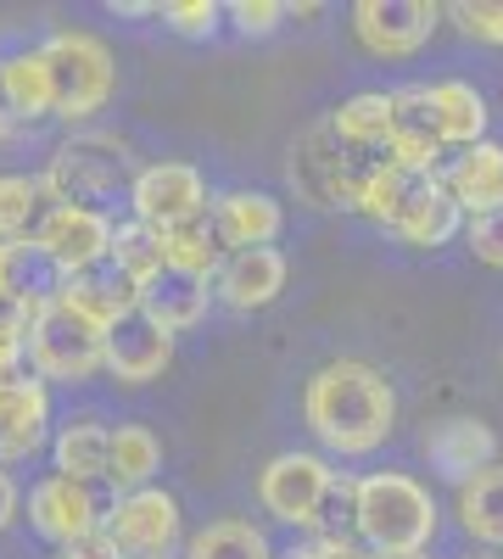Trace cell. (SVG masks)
<instances>
[{
    "label": "cell",
    "mask_w": 503,
    "mask_h": 559,
    "mask_svg": "<svg viewBox=\"0 0 503 559\" xmlns=\"http://www.w3.org/2000/svg\"><path fill=\"white\" fill-rule=\"evenodd\" d=\"M302 419L308 431L325 442L331 453H375L392 437V419H397V392L381 376L375 364H358V358H336L325 364L302 392Z\"/></svg>",
    "instance_id": "obj_1"
},
{
    "label": "cell",
    "mask_w": 503,
    "mask_h": 559,
    "mask_svg": "<svg viewBox=\"0 0 503 559\" xmlns=\"http://www.w3.org/2000/svg\"><path fill=\"white\" fill-rule=\"evenodd\" d=\"M352 532L375 554H426V543L436 537V503L415 476H403V471L363 476L358 481V509H352Z\"/></svg>",
    "instance_id": "obj_2"
},
{
    "label": "cell",
    "mask_w": 503,
    "mask_h": 559,
    "mask_svg": "<svg viewBox=\"0 0 503 559\" xmlns=\"http://www.w3.org/2000/svg\"><path fill=\"white\" fill-rule=\"evenodd\" d=\"M134 157L123 140L112 134H73L62 140V146L51 152V163H45V197H51V207H96L112 202V197H129L134 185Z\"/></svg>",
    "instance_id": "obj_3"
},
{
    "label": "cell",
    "mask_w": 503,
    "mask_h": 559,
    "mask_svg": "<svg viewBox=\"0 0 503 559\" xmlns=\"http://www.w3.org/2000/svg\"><path fill=\"white\" fill-rule=\"evenodd\" d=\"M45 68H51V118H68V123H89L118 90V68H112V51L84 34V28H57L51 39L39 45Z\"/></svg>",
    "instance_id": "obj_4"
},
{
    "label": "cell",
    "mask_w": 503,
    "mask_h": 559,
    "mask_svg": "<svg viewBox=\"0 0 503 559\" xmlns=\"http://www.w3.org/2000/svg\"><path fill=\"white\" fill-rule=\"evenodd\" d=\"M28 364L39 381H89L107 369V331L101 324L79 319L57 292H45L39 308H34V324H28Z\"/></svg>",
    "instance_id": "obj_5"
},
{
    "label": "cell",
    "mask_w": 503,
    "mask_h": 559,
    "mask_svg": "<svg viewBox=\"0 0 503 559\" xmlns=\"http://www.w3.org/2000/svg\"><path fill=\"white\" fill-rule=\"evenodd\" d=\"M28 247L51 269H62V280L96 274V263L112 252V218L96 207H51L28 236Z\"/></svg>",
    "instance_id": "obj_6"
},
{
    "label": "cell",
    "mask_w": 503,
    "mask_h": 559,
    "mask_svg": "<svg viewBox=\"0 0 503 559\" xmlns=\"http://www.w3.org/2000/svg\"><path fill=\"white\" fill-rule=\"evenodd\" d=\"M336 471L319 453H280V459H268L263 464V476H258V498L274 521H286V526H308L319 521V503H325Z\"/></svg>",
    "instance_id": "obj_7"
},
{
    "label": "cell",
    "mask_w": 503,
    "mask_h": 559,
    "mask_svg": "<svg viewBox=\"0 0 503 559\" xmlns=\"http://www.w3.org/2000/svg\"><path fill=\"white\" fill-rule=\"evenodd\" d=\"M129 207H134V224H152L168 236V229L207 213V179L191 163H152V168L134 174Z\"/></svg>",
    "instance_id": "obj_8"
},
{
    "label": "cell",
    "mask_w": 503,
    "mask_h": 559,
    "mask_svg": "<svg viewBox=\"0 0 503 559\" xmlns=\"http://www.w3.org/2000/svg\"><path fill=\"white\" fill-rule=\"evenodd\" d=\"M107 537L123 559H168L179 548V503L163 487L123 492L107 515Z\"/></svg>",
    "instance_id": "obj_9"
},
{
    "label": "cell",
    "mask_w": 503,
    "mask_h": 559,
    "mask_svg": "<svg viewBox=\"0 0 503 559\" xmlns=\"http://www.w3.org/2000/svg\"><path fill=\"white\" fill-rule=\"evenodd\" d=\"M447 7L436 0H358L352 7V34L370 57H415L442 23Z\"/></svg>",
    "instance_id": "obj_10"
},
{
    "label": "cell",
    "mask_w": 503,
    "mask_h": 559,
    "mask_svg": "<svg viewBox=\"0 0 503 559\" xmlns=\"http://www.w3.org/2000/svg\"><path fill=\"white\" fill-rule=\"evenodd\" d=\"M28 521L39 537H51L57 548H68L73 537H89V532H101L107 515H101V503H96V487H84L73 476H45L34 481L28 492Z\"/></svg>",
    "instance_id": "obj_11"
},
{
    "label": "cell",
    "mask_w": 503,
    "mask_h": 559,
    "mask_svg": "<svg viewBox=\"0 0 503 559\" xmlns=\"http://www.w3.org/2000/svg\"><path fill=\"white\" fill-rule=\"evenodd\" d=\"M168 364H173V336L163 331L152 313L134 308L129 319H118L112 331H107V376H112V381L146 386V381L163 376Z\"/></svg>",
    "instance_id": "obj_12"
},
{
    "label": "cell",
    "mask_w": 503,
    "mask_h": 559,
    "mask_svg": "<svg viewBox=\"0 0 503 559\" xmlns=\"http://www.w3.org/2000/svg\"><path fill=\"white\" fill-rule=\"evenodd\" d=\"M51 437V392L39 376L7 381L0 386V464L28 459L34 448H45Z\"/></svg>",
    "instance_id": "obj_13"
},
{
    "label": "cell",
    "mask_w": 503,
    "mask_h": 559,
    "mask_svg": "<svg viewBox=\"0 0 503 559\" xmlns=\"http://www.w3.org/2000/svg\"><path fill=\"white\" fill-rule=\"evenodd\" d=\"M280 292H286V252H274V247L230 252V258H224V269L213 274V297L241 308V313L268 308Z\"/></svg>",
    "instance_id": "obj_14"
},
{
    "label": "cell",
    "mask_w": 503,
    "mask_h": 559,
    "mask_svg": "<svg viewBox=\"0 0 503 559\" xmlns=\"http://www.w3.org/2000/svg\"><path fill=\"white\" fill-rule=\"evenodd\" d=\"M442 134H436V112H431V84H408L392 96V157L403 168H426L436 174L442 157Z\"/></svg>",
    "instance_id": "obj_15"
},
{
    "label": "cell",
    "mask_w": 503,
    "mask_h": 559,
    "mask_svg": "<svg viewBox=\"0 0 503 559\" xmlns=\"http://www.w3.org/2000/svg\"><path fill=\"white\" fill-rule=\"evenodd\" d=\"M426 453L447 481L465 487L470 476H481V471L498 464V437H492V426H481V419H442V426L426 431Z\"/></svg>",
    "instance_id": "obj_16"
},
{
    "label": "cell",
    "mask_w": 503,
    "mask_h": 559,
    "mask_svg": "<svg viewBox=\"0 0 503 559\" xmlns=\"http://www.w3.org/2000/svg\"><path fill=\"white\" fill-rule=\"evenodd\" d=\"M213 229L224 236V247L230 252H252V247H274V236L286 229V213L274 197L263 191H230V197H218L213 207Z\"/></svg>",
    "instance_id": "obj_17"
},
{
    "label": "cell",
    "mask_w": 503,
    "mask_h": 559,
    "mask_svg": "<svg viewBox=\"0 0 503 559\" xmlns=\"http://www.w3.org/2000/svg\"><path fill=\"white\" fill-rule=\"evenodd\" d=\"M442 185L453 191V202L465 207V218L503 207V146H498V140H481V146H470L459 163L447 168Z\"/></svg>",
    "instance_id": "obj_18"
},
{
    "label": "cell",
    "mask_w": 503,
    "mask_h": 559,
    "mask_svg": "<svg viewBox=\"0 0 503 559\" xmlns=\"http://www.w3.org/2000/svg\"><path fill=\"white\" fill-rule=\"evenodd\" d=\"M207 302H213L207 280L173 274V269H163L152 286L141 292V313H152L168 336H179V331H191V324H202V319H207Z\"/></svg>",
    "instance_id": "obj_19"
},
{
    "label": "cell",
    "mask_w": 503,
    "mask_h": 559,
    "mask_svg": "<svg viewBox=\"0 0 503 559\" xmlns=\"http://www.w3.org/2000/svg\"><path fill=\"white\" fill-rule=\"evenodd\" d=\"M57 297L79 319L101 324V331H112L118 319H129L134 308H141V292H134L129 280H118V274H73V280H62V286H57Z\"/></svg>",
    "instance_id": "obj_20"
},
{
    "label": "cell",
    "mask_w": 503,
    "mask_h": 559,
    "mask_svg": "<svg viewBox=\"0 0 503 559\" xmlns=\"http://www.w3.org/2000/svg\"><path fill=\"white\" fill-rule=\"evenodd\" d=\"M431 112H436V134H442V146H481V134H487V102H481V90L465 84V79H442L431 84Z\"/></svg>",
    "instance_id": "obj_21"
},
{
    "label": "cell",
    "mask_w": 503,
    "mask_h": 559,
    "mask_svg": "<svg viewBox=\"0 0 503 559\" xmlns=\"http://www.w3.org/2000/svg\"><path fill=\"white\" fill-rule=\"evenodd\" d=\"M0 96H7L17 123H39L51 118V68L39 51H12L0 62Z\"/></svg>",
    "instance_id": "obj_22"
},
{
    "label": "cell",
    "mask_w": 503,
    "mask_h": 559,
    "mask_svg": "<svg viewBox=\"0 0 503 559\" xmlns=\"http://www.w3.org/2000/svg\"><path fill=\"white\" fill-rule=\"evenodd\" d=\"M459 229H465V207L453 202V191L436 179L431 191L392 224V236H403L408 247H426V252H431V247H447L453 236H459Z\"/></svg>",
    "instance_id": "obj_23"
},
{
    "label": "cell",
    "mask_w": 503,
    "mask_h": 559,
    "mask_svg": "<svg viewBox=\"0 0 503 559\" xmlns=\"http://www.w3.org/2000/svg\"><path fill=\"white\" fill-rule=\"evenodd\" d=\"M163 258L173 274H191V280H213L224 269V258H230V247H224V236L213 229V213L191 218V224H179L163 236Z\"/></svg>",
    "instance_id": "obj_24"
},
{
    "label": "cell",
    "mask_w": 503,
    "mask_h": 559,
    "mask_svg": "<svg viewBox=\"0 0 503 559\" xmlns=\"http://www.w3.org/2000/svg\"><path fill=\"white\" fill-rule=\"evenodd\" d=\"M107 459H112V431L96 419H73L57 431V476H73L84 487L107 481Z\"/></svg>",
    "instance_id": "obj_25"
},
{
    "label": "cell",
    "mask_w": 503,
    "mask_h": 559,
    "mask_svg": "<svg viewBox=\"0 0 503 559\" xmlns=\"http://www.w3.org/2000/svg\"><path fill=\"white\" fill-rule=\"evenodd\" d=\"M163 471V442L152 426H118L112 431V459H107V481L118 492H141Z\"/></svg>",
    "instance_id": "obj_26"
},
{
    "label": "cell",
    "mask_w": 503,
    "mask_h": 559,
    "mask_svg": "<svg viewBox=\"0 0 503 559\" xmlns=\"http://www.w3.org/2000/svg\"><path fill=\"white\" fill-rule=\"evenodd\" d=\"M342 146L352 152H375V146H392V96H375V90H363V96H347L331 118Z\"/></svg>",
    "instance_id": "obj_27"
},
{
    "label": "cell",
    "mask_w": 503,
    "mask_h": 559,
    "mask_svg": "<svg viewBox=\"0 0 503 559\" xmlns=\"http://www.w3.org/2000/svg\"><path fill=\"white\" fill-rule=\"evenodd\" d=\"M107 258H112V274H118V280H129L134 292H146L152 280L168 269V258H163V229H152V224H118Z\"/></svg>",
    "instance_id": "obj_28"
},
{
    "label": "cell",
    "mask_w": 503,
    "mask_h": 559,
    "mask_svg": "<svg viewBox=\"0 0 503 559\" xmlns=\"http://www.w3.org/2000/svg\"><path fill=\"white\" fill-rule=\"evenodd\" d=\"M436 185V174H426V168H403V163H392V168H381L375 179H370V191H363V207L358 213H370L375 224H397L408 207H415L426 191Z\"/></svg>",
    "instance_id": "obj_29"
},
{
    "label": "cell",
    "mask_w": 503,
    "mask_h": 559,
    "mask_svg": "<svg viewBox=\"0 0 503 559\" xmlns=\"http://www.w3.org/2000/svg\"><path fill=\"white\" fill-rule=\"evenodd\" d=\"M459 521L476 543L503 548V464H492V471H481L459 487Z\"/></svg>",
    "instance_id": "obj_30"
},
{
    "label": "cell",
    "mask_w": 503,
    "mask_h": 559,
    "mask_svg": "<svg viewBox=\"0 0 503 559\" xmlns=\"http://www.w3.org/2000/svg\"><path fill=\"white\" fill-rule=\"evenodd\" d=\"M45 213H51V197L39 174H0V241H28Z\"/></svg>",
    "instance_id": "obj_31"
},
{
    "label": "cell",
    "mask_w": 503,
    "mask_h": 559,
    "mask_svg": "<svg viewBox=\"0 0 503 559\" xmlns=\"http://www.w3.org/2000/svg\"><path fill=\"white\" fill-rule=\"evenodd\" d=\"M185 559H274V554L252 521H213L185 543Z\"/></svg>",
    "instance_id": "obj_32"
},
{
    "label": "cell",
    "mask_w": 503,
    "mask_h": 559,
    "mask_svg": "<svg viewBox=\"0 0 503 559\" xmlns=\"http://www.w3.org/2000/svg\"><path fill=\"white\" fill-rule=\"evenodd\" d=\"M157 17L173 28V34H185V39H207L224 17L218 0H168V7H157Z\"/></svg>",
    "instance_id": "obj_33"
},
{
    "label": "cell",
    "mask_w": 503,
    "mask_h": 559,
    "mask_svg": "<svg viewBox=\"0 0 503 559\" xmlns=\"http://www.w3.org/2000/svg\"><path fill=\"white\" fill-rule=\"evenodd\" d=\"M447 17L481 45H503V0H453Z\"/></svg>",
    "instance_id": "obj_34"
},
{
    "label": "cell",
    "mask_w": 503,
    "mask_h": 559,
    "mask_svg": "<svg viewBox=\"0 0 503 559\" xmlns=\"http://www.w3.org/2000/svg\"><path fill=\"white\" fill-rule=\"evenodd\" d=\"M352 509H358V481L336 476V481H331V492H325V503H319V521H313V532H319V537H347V526H352Z\"/></svg>",
    "instance_id": "obj_35"
},
{
    "label": "cell",
    "mask_w": 503,
    "mask_h": 559,
    "mask_svg": "<svg viewBox=\"0 0 503 559\" xmlns=\"http://www.w3.org/2000/svg\"><path fill=\"white\" fill-rule=\"evenodd\" d=\"M465 247L481 258V263H492V269H503V207H492V213H476V218H465Z\"/></svg>",
    "instance_id": "obj_36"
},
{
    "label": "cell",
    "mask_w": 503,
    "mask_h": 559,
    "mask_svg": "<svg viewBox=\"0 0 503 559\" xmlns=\"http://www.w3.org/2000/svg\"><path fill=\"white\" fill-rule=\"evenodd\" d=\"M224 12L236 17V28H241V34H258V39H263V34H274V28H280V23L291 17V12L280 7V0H236V7H224Z\"/></svg>",
    "instance_id": "obj_37"
},
{
    "label": "cell",
    "mask_w": 503,
    "mask_h": 559,
    "mask_svg": "<svg viewBox=\"0 0 503 559\" xmlns=\"http://www.w3.org/2000/svg\"><path fill=\"white\" fill-rule=\"evenodd\" d=\"M34 308H39V297H34V292H0V336H17V342H28Z\"/></svg>",
    "instance_id": "obj_38"
},
{
    "label": "cell",
    "mask_w": 503,
    "mask_h": 559,
    "mask_svg": "<svg viewBox=\"0 0 503 559\" xmlns=\"http://www.w3.org/2000/svg\"><path fill=\"white\" fill-rule=\"evenodd\" d=\"M0 292H28V241H0Z\"/></svg>",
    "instance_id": "obj_39"
},
{
    "label": "cell",
    "mask_w": 503,
    "mask_h": 559,
    "mask_svg": "<svg viewBox=\"0 0 503 559\" xmlns=\"http://www.w3.org/2000/svg\"><path fill=\"white\" fill-rule=\"evenodd\" d=\"M57 559H123V554H118V543H112V537H107V526H101V532L73 537L68 548H57Z\"/></svg>",
    "instance_id": "obj_40"
},
{
    "label": "cell",
    "mask_w": 503,
    "mask_h": 559,
    "mask_svg": "<svg viewBox=\"0 0 503 559\" xmlns=\"http://www.w3.org/2000/svg\"><path fill=\"white\" fill-rule=\"evenodd\" d=\"M286 559H370L352 537H313L308 548H297V554H286Z\"/></svg>",
    "instance_id": "obj_41"
},
{
    "label": "cell",
    "mask_w": 503,
    "mask_h": 559,
    "mask_svg": "<svg viewBox=\"0 0 503 559\" xmlns=\"http://www.w3.org/2000/svg\"><path fill=\"white\" fill-rule=\"evenodd\" d=\"M23 364H28V342L0 336V386H7V381H23Z\"/></svg>",
    "instance_id": "obj_42"
},
{
    "label": "cell",
    "mask_w": 503,
    "mask_h": 559,
    "mask_svg": "<svg viewBox=\"0 0 503 559\" xmlns=\"http://www.w3.org/2000/svg\"><path fill=\"white\" fill-rule=\"evenodd\" d=\"M12 515H17V481H12L7 471H0V532L12 526Z\"/></svg>",
    "instance_id": "obj_43"
},
{
    "label": "cell",
    "mask_w": 503,
    "mask_h": 559,
    "mask_svg": "<svg viewBox=\"0 0 503 559\" xmlns=\"http://www.w3.org/2000/svg\"><path fill=\"white\" fill-rule=\"evenodd\" d=\"M12 129H17V118H12V107H7V96H0V140H12Z\"/></svg>",
    "instance_id": "obj_44"
},
{
    "label": "cell",
    "mask_w": 503,
    "mask_h": 559,
    "mask_svg": "<svg viewBox=\"0 0 503 559\" xmlns=\"http://www.w3.org/2000/svg\"><path fill=\"white\" fill-rule=\"evenodd\" d=\"M375 559H426V554H375Z\"/></svg>",
    "instance_id": "obj_45"
},
{
    "label": "cell",
    "mask_w": 503,
    "mask_h": 559,
    "mask_svg": "<svg viewBox=\"0 0 503 559\" xmlns=\"http://www.w3.org/2000/svg\"><path fill=\"white\" fill-rule=\"evenodd\" d=\"M470 559H492V554H470Z\"/></svg>",
    "instance_id": "obj_46"
}]
</instances>
